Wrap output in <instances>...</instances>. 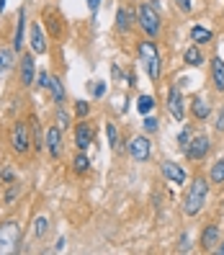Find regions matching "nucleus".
Returning <instances> with one entry per match:
<instances>
[{"label": "nucleus", "instance_id": "obj_1", "mask_svg": "<svg viewBox=\"0 0 224 255\" xmlns=\"http://www.w3.org/2000/svg\"><path fill=\"white\" fill-rule=\"evenodd\" d=\"M206 199H209V181H206L204 175L193 178V181L188 183L186 196H183V214H186V217L201 214V209H204Z\"/></svg>", "mask_w": 224, "mask_h": 255}, {"label": "nucleus", "instance_id": "obj_2", "mask_svg": "<svg viewBox=\"0 0 224 255\" xmlns=\"http://www.w3.org/2000/svg\"><path fill=\"white\" fill-rule=\"evenodd\" d=\"M139 57H142V65L149 75V80L157 83L160 80V72H162V59H160V52L152 41H142L139 44Z\"/></svg>", "mask_w": 224, "mask_h": 255}, {"label": "nucleus", "instance_id": "obj_3", "mask_svg": "<svg viewBox=\"0 0 224 255\" xmlns=\"http://www.w3.org/2000/svg\"><path fill=\"white\" fill-rule=\"evenodd\" d=\"M21 245V224L16 219H8L0 224V255L16 253Z\"/></svg>", "mask_w": 224, "mask_h": 255}, {"label": "nucleus", "instance_id": "obj_4", "mask_svg": "<svg viewBox=\"0 0 224 255\" xmlns=\"http://www.w3.org/2000/svg\"><path fill=\"white\" fill-rule=\"evenodd\" d=\"M137 21L142 26V31L147 36H157L160 34V13L155 5H142L139 13H137Z\"/></svg>", "mask_w": 224, "mask_h": 255}, {"label": "nucleus", "instance_id": "obj_5", "mask_svg": "<svg viewBox=\"0 0 224 255\" xmlns=\"http://www.w3.org/2000/svg\"><path fill=\"white\" fill-rule=\"evenodd\" d=\"M209 149H212V139L206 137V134H196V137L191 139L188 149H186V157L193 160V162H199L209 155Z\"/></svg>", "mask_w": 224, "mask_h": 255}, {"label": "nucleus", "instance_id": "obj_6", "mask_svg": "<svg viewBox=\"0 0 224 255\" xmlns=\"http://www.w3.org/2000/svg\"><path fill=\"white\" fill-rule=\"evenodd\" d=\"M10 147L16 149L18 155L28 152V147H31V137H28V127H26L23 122H18L16 127H13V131H10Z\"/></svg>", "mask_w": 224, "mask_h": 255}, {"label": "nucleus", "instance_id": "obj_7", "mask_svg": "<svg viewBox=\"0 0 224 255\" xmlns=\"http://www.w3.org/2000/svg\"><path fill=\"white\" fill-rule=\"evenodd\" d=\"M168 111H170V116L175 119V122H186L183 93H181V88H178V85H173L170 91H168Z\"/></svg>", "mask_w": 224, "mask_h": 255}, {"label": "nucleus", "instance_id": "obj_8", "mask_svg": "<svg viewBox=\"0 0 224 255\" xmlns=\"http://www.w3.org/2000/svg\"><path fill=\"white\" fill-rule=\"evenodd\" d=\"M129 155H131L134 162H147L149 155H152V144H149L147 137H142V134H139V137H134L129 142Z\"/></svg>", "mask_w": 224, "mask_h": 255}, {"label": "nucleus", "instance_id": "obj_9", "mask_svg": "<svg viewBox=\"0 0 224 255\" xmlns=\"http://www.w3.org/2000/svg\"><path fill=\"white\" fill-rule=\"evenodd\" d=\"M162 175H165L173 186H183V183L188 181V173H186L178 162H173V160H165V162H162Z\"/></svg>", "mask_w": 224, "mask_h": 255}, {"label": "nucleus", "instance_id": "obj_10", "mask_svg": "<svg viewBox=\"0 0 224 255\" xmlns=\"http://www.w3.org/2000/svg\"><path fill=\"white\" fill-rule=\"evenodd\" d=\"M36 80V67H34V54H23L21 57V85L28 88Z\"/></svg>", "mask_w": 224, "mask_h": 255}, {"label": "nucleus", "instance_id": "obj_11", "mask_svg": "<svg viewBox=\"0 0 224 255\" xmlns=\"http://www.w3.org/2000/svg\"><path fill=\"white\" fill-rule=\"evenodd\" d=\"M28 44H31L34 54H44V52H47V36H44V31H41L39 23H34L31 31H28Z\"/></svg>", "mask_w": 224, "mask_h": 255}, {"label": "nucleus", "instance_id": "obj_12", "mask_svg": "<svg viewBox=\"0 0 224 255\" xmlns=\"http://www.w3.org/2000/svg\"><path fill=\"white\" fill-rule=\"evenodd\" d=\"M191 114H193L196 122H206L209 114H212V103H209L204 96H196V98L191 101Z\"/></svg>", "mask_w": 224, "mask_h": 255}, {"label": "nucleus", "instance_id": "obj_13", "mask_svg": "<svg viewBox=\"0 0 224 255\" xmlns=\"http://www.w3.org/2000/svg\"><path fill=\"white\" fill-rule=\"evenodd\" d=\"M47 149H49L52 157L62 155V129H59V127H52L47 131Z\"/></svg>", "mask_w": 224, "mask_h": 255}, {"label": "nucleus", "instance_id": "obj_14", "mask_svg": "<svg viewBox=\"0 0 224 255\" xmlns=\"http://www.w3.org/2000/svg\"><path fill=\"white\" fill-rule=\"evenodd\" d=\"M93 142V127L91 124H80V127H75V144H78V149H85L91 147Z\"/></svg>", "mask_w": 224, "mask_h": 255}, {"label": "nucleus", "instance_id": "obj_15", "mask_svg": "<svg viewBox=\"0 0 224 255\" xmlns=\"http://www.w3.org/2000/svg\"><path fill=\"white\" fill-rule=\"evenodd\" d=\"M219 245V227L217 224H209V227L201 232V248L204 250H214Z\"/></svg>", "mask_w": 224, "mask_h": 255}, {"label": "nucleus", "instance_id": "obj_16", "mask_svg": "<svg viewBox=\"0 0 224 255\" xmlns=\"http://www.w3.org/2000/svg\"><path fill=\"white\" fill-rule=\"evenodd\" d=\"M212 78L217 91H224V59L222 57H212Z\"/></svg>", "mask_w": 224, "mask_h": 255}, {"label": "nucleus", "instance_id": "obj_17", "mask_svg": "<svg viewBox=\"0 0 224 255\" xmlns=\"http://www.w3.org/2000/svg\"><path fill=\"white\" fill-rule=\"evenodd\" d=\"M23 28H26V10H18V26H16V36H13V49L16 52L23 49V41H26Z\"/></svg>", "mask_w": 224, "mask_h": 255}, {"label": "nucleus", "instance_id": "obj_18", "mask_svg": "<svg viewBox=\"0 0 224 255\" xmlns=\"http://www.w3.org/2000/svg\"><path fill=\"white\" fill-rule=\"evenodd\" d=\"M191 39H193V44H209L212 41V31L204 28V26H193L191 28Z\"/></svg>", "mask_w": 224, "mask_h": 255}, {"label": "nucleus", "instance_id": "obj_19", "mask_svg": "<svg viewBox=\"0 0 224 255\" xmlns=\"http://www.w3.org/2000/svg\"><path fill=\"white\" fill-rule=\"evenodd\" d=\"M183 57H186V62H188L191 67H199V65H204V54H201V49H199V47H188Z\"/></svg>", "mask_w": 224, "mask_h": 255}, {"label": "nucleus", "instance_id": "obj_20", "mask_svg": "<svg viewBox=\"0 0 224 255\" xmlns=\"http://www.w3.org/2000/svg\"><path fill=\"white\" fill-rule=\"evenodd\" d=\"M49 91H52V98H54L57 106H62V103H65V88H62V83H59L57 78H52V83H49Z\"/></svg>", "mask_w": 224, "mask_h": 255}, {"label": "nucleus", "instance_id": "obj_21", "mask_svg": "<svg viewBox=\"0 0 224 255\" xmlns=\"http://www.w3.org/2000/svg\"><path fill=\"white\" fill-rule=\"evenodd\" d=\"M21 191H23V186L18 183V181H13V183H8V191H5V196H3V201L10 206L13 201H16L18 196H21Z\"/></svg>", "mask_w": 224, "mask_h": 255}, {"label": "nucleus", "instance_id": "obj_22", "mask_svg": "<svg viewBox=\"0 0 224 255\" xmlns=\"http://www.w3.org/2000/svg\"><path fill=\"white\" fill-rule=\"evenodd\" d=\"M209 178H212V183H224V157H219V160L212 165V173H209Z\"/></svg>", "mask_w": 224, "mask_h": 255}, {"label": "nucleus", "instance_id": "obj_23", "mask_svg": "<svg viewBox=\"0 0 224 255\" xmlns=\"http://www.w3.org/2000/svg\"><path fill=\"white\" fill-rule=\"evenodd\" d=\"M47 230H49V219L47 217H36L34 219V237L41 240L44 235H47Z\"/></svg>", "mask_w": 224, "mask_h": 255}, {"label": "nucleus", "instance_id": "obj_24", "mask_svg": "<svg viewBox=\"0 0 224 255\" xmlns=\"http://www.w3.org/2000/svg\"><path fill=\"white\" fill-rule=\"evenodd\" d=\"M72 162H75V165H72L75 173H88V168H91V160H88V155L83 152V149L78 152V157H75Z\"/></svg>", "mask_w": 224, "mask_h": 255}, {"label": "nucleus", "instance_id": "obj_25", "mask_svg": "<svg viewBox=\"0 0 224 255\" xmlns=\"http://www.w3.org/2000/svg\"><path fill=\"white\" fill-rule=\"evenodd\" d=\"M129 23H131L129 10H126V8H118V10H116V26L121 28V31H129Z\"/></svg>", "mask_w": 224, "mask_h": 255}, {"label": "nucleus", "instance_id": "obj_26", "mask_svg": "<svg viewBox=\"0 0 224 255\" xmlns=\"http://www.w3.org/2000/svg\"><path fill=\"white\" fill-rule=\"evenodd\" d=\"M152 109H155L152 96H139V98H137V111H139V114H149Z\"/></svg>", "mask_w": 224, "mask_h": 255}, {"label": "nucleus", "instance_id": "obj_27", "mask_svg": "<svg viewBox=\"0 0 224 255\" xmlns=\"http://www.w3.org/2000/svg\"><path fill=\"white\" fill-rule=\"evenodd\" d=\"M13 65V52L10 49H0V75Z\"/></svg>", "mask_w": 224, "mask_h": 255}, {"label": "nucleus", "instance_id": "obj_28", "mask_svg": "<svg viewBox=\"0 0 224 255\" xmlns=\"http://www.w3.org/2000/svg\"><path fill=\"white\" fill-rule=\"evenodd\" d=\"M91 96H93V98H103V96H106V83H103V80H101V83L93 80V83H91Z\"/></svg>", "mask_w": 224, "mask_h": 255}, {"label": "nucleus", "instance_id": "obj_29", "mask_svg": "<svg viewBox=\"0 0 224 255\" xmlns=\"http://www.w3.org/2000/svg\"><path fill=\"white\" fill-rule=\"evenodd\" d=\"M188 144H191V129H188V127H183V131L178 134V147H181L183 152H186Z\"/></svg>", "mask_w": 224, "mask_h": 255}, {"label": "nucleus", "instance_id": "obj_30", "mask_svg": "<svg viewBox=\"0 0 224 255\" xmlns=\"http://www.w3.org/2000/svg\"><path fill=\"white\" fill-rule=\"evenodd\" d=\"M106 134H109V144H111V149H116V152H118V131H116V127L109 124V127H106Z\"/></svg>", "mask_w": 224, "mask_h": 255}, {"label": "nucleus", "instance_id": "obj_31", "mask_svg": "<svg viewBox=\"0 0 224 255\" xmlns=\"http://www.w3.org/2000/svg\"><path fill=\"white\" fill-rule=\"evenodd\" d=\"M57 127L59 129H67L70 127V116H67V111H62V106H59V111H57Z\"/></svg>", "mask_w": 224, "mask_h": 255}, {"label": "nucleus", "instance_id": "obj_32", "mask_svg": "<svg viewBox=\"0 0 224 255\" xmlns=\"http://www.w3.org/2000/svg\"><path fill=\"white\" fill-rule=\"evenodd\" d=\"M39 88H47V91H49V83H52V75L47 72V70H39Z\"/></svg>", "mask_w": 224, "mask_h": 255}, {"label": "nucleus", "instance_id": "obj_33", "mask_svg": "<svg viewBox=\"0 0 224 255\" xmlns=\"http://www.w3.org/2000/svg\"><path fill=\"white\" fill-rule=\"evenodd\" d=\"M88 111H91V109H88L85 101H78V103H75V114H78V116H88Z\"/></svg>", "mask_w": 224, "mask_h": 255}, {"label": "nucleus", "instance_id": "obj_34", "mask_svg": "<svg viewBox=\"0 0 224 255\" xmlns=\"http://www.w3.org/2000/svg\"><path fill=\"white\" fill-rule=\"evenodd\" d=\"M0 178H3L5 183H13V181H16V173H13L10 168H5V170H0Z\"/></svg>", "mask_w": 224, "mask_h": 255}, {"label": "nucleus", "instance_id": "obj_35", "mask_svg": "<svg viewBox=\"0 0 224 255\" xmlns=\"http://www.w3.org/2000/svg\"><path fill=\"white\" fill-rule=\"evenodd\" d=\"M214 129L217 131H224V109L217 111V122H214Z\"/></svg>", "mask_w": 224, "mask_h": 255}, {"label": "nucleus", "instance_id": "obj_36", "mask_svg": "<svg viewBox=\"0 0 224 255\" xmlns=\"http://www.w3.org/2000/svg\"><path fill=\"white\" fill-rule=\"evenodd\" d=\"M144 127H147V131H155V129H157V119L147 116V119H144Z\"/></svg>", "mask_w": 224, "mask_h": 255}, {"label": "nucleus", "instance_id": "obj_37", "mask_svg": "<svg viewBox=\"0 0 224 255\" xmlns=\"http://www.w3.org/2000/svg\"><path fill=\"white\" fill-rule=\"evenodd\" d=\"M31 144H34L36 149H41V147H44V142H41V131H39V127H36V134H34V139H31Z\"/></svg>", "mask_w": 224, "mask_h": 255}, {"label": "nucleus", "instance_id": "obj_38", "mask_svg": "<svg viewBox=\"0 0 224 255\" xmlns=\"http://www.w3.org/2000/svg\"><path fill=\"white\" fill-rule=\"evenodd\" d=\"M178 8H181L183 13H191V0H175Z\"/></svg>", "mask_w": 224, "mask_h": 255}, {"label": "nucleus", "instance_id": "obj_39", "mask_svg": "<svg viewBox=\"0 0 224 255\" xmlns=\"http://www.w3.org/2000/svg\"><path fill=\"white\" fill-rule=\"evenodd\" d=\"M98 5H101V0H88V8H91V13H96Z\"/></svg>", "mask_w": 224, "mask_h": 255}, {"label": "nucleus", "instance_id": "obj_40", "mask_svg": "<svg viewBox=\"0 0 224 255\" xmlns=\"http://www.w3.org/2000/svg\"><path fill=\"white\" fill-rule=\"evenodd\" d=\"M59 250H65V240H62V237H59L57 245H54V253H59Z\"/></svg>", "mask_w": 224, "mask_h": 255}, {"label": "nucleus", "instance_id": "obj_41", "mask_svg": "<svg viewBox=\"0 0 224 255\" xmlns=\"http://www.w3.org/2000/svg\"><path fill=\"white\" fill-rule=\"evenodd\" d=\"M214 250H217V253H219V255H224V243H219V245H217V248H214Z\"/></svg>", "mask_w": 224, "mask_h": 255}, {"label": "nucleus", "instance_id": "obj_42", "mask_svg": "<svg viewBox=\"0 0 224 255\" xmlns=\"http://www.w3.org/2000/svg\"><path fill=\"white\" fill-rule=\"evenodd\" d=\"M3 8H5V0H0V13H3Z\"/></svg>", "mask_w": 224, "mask_h": 255}, {"label": "nucleus", "instance_id": "obj_43", "mask_svg": "<svg viewBox=\"0 0 224 255\" xmlns=\"http://www.w3.org/2000/svg\"><path fill=\"white\" fill-rule=\"evenodd\" d=\"M0 181H3V178H0Z\"/></svg>", "mask_w": 224, "mask_h": 255}]
</instances>
